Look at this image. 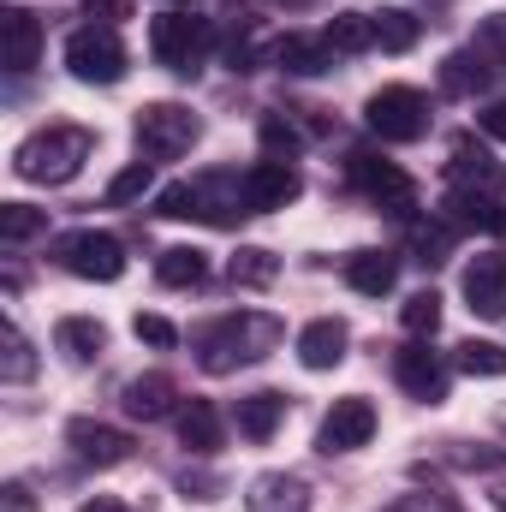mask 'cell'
Masks as SVG:
<instances>
[{
  "label": "cell",
  "mask_w": 506,
  "mask_h": 512,
  "mask_svg": "<svg viewBox=\"0 0 506 512\" xmlns=\"http://www.w3.org/2000/svg\"><path fill=\"white\" fill-rule=\"evenodd\" d=\"M280 6H298V12H304V6H316V0H280Z\"/></svg>",
  "instance_id": "cell-47"
},
{
  "label": "cell",
  "mask_w": 506,
  "mask_h": 512,
  "mask_svg": "<svg viewBox=\"0 0 506 512\" xmlns=\"http://www.w3.org/2000/svg\"><path fill=\"white\" fill-rule=\"evenodd\" d=\"M346 340H352V334H346L340 316H316V322L298 334V364H304V370H334V364L346 358Z\"/></svg>",
  "instance_id": "cell-16"
},
{
  "label": "cell",
  "mask_w": 506,
  "mask_h": 512,
  "mask_svg": "<svg viewBox=\"0 0 506 512\" xmlns=\"http://www.w3.org/2000/svg\"><path fill=\"white\" fill-rule=\"evenodd\" d=\"M197 137H203V120H197L191 108H179V102H149V108H137V143H143L149 161H179Z\"/></svg>",
  "instance_id": "cell-4"
},
{
  "label": "cell",
  "mask_w": 506,
  "mask_h": 512,
  "mask_svg": "<svg viewBox=\"0 0 506 512\" xmlns=\"http://www.w3.org/2000/svg\"><path fill=\"white\" fill-rule=\"evenodd\" d=\"M441 90H447V96H459V102L483 96V90H489V60H483L477 48L447 54V60H441Z\"/></svg>",
  "instance_id": "cell-21"
},
{
  "label": "cell",
  "mask_w": 506,
  "mask_h": 512,
  "mask_svg": "<svg viewBox=\"0 0 506 512\" xmlns=\"http://www.w3.org/2000/svg\"><path fill=\"white\" fill-rule=\"evenodd\" d=\"M322 42L334 54H370L376 48V18L370 12H334V24L322 30Z\"/></svg>",
  "instance_id": "cell-26"
},
{
  "label": "cell",
  "mask_w": 506,
  "mask_h": 512,
  "mask_svg": "<svg viewBox=\"0 0 506 512\" xmlns=\"http://www.w3.org/2000/svg\"><path fill=\"white\" fill-rule=\"evenodd\" d=\"M179 441H185V453H215L221 447V411L209 399H185L179 405Z\"/></svg>",
  "instance_id": "cell-24"
},
{
  "label": "cell",
  "mask_w": 506,
  "mask_h": 512,
  "mask_svg": "<svg viewBox=\"0 0 506 512\" xmlns=\"http://www.w3.org/2000/svg\"><path fill=\"white\" fill-rule=\"evenodd\" d=\"M280 417H286V393H274V387L245 393V399L233 405V423H239V435H245V441H268V435L280 429Z\"/></svg>",
  "instance_id": "cell-18"
},
{
  "label": "cell",
  "mask_w": 506,
  "mask_h": 512,
  "mask_svg": "<svg viewBox=\"0 0 506 512\" xmlns=\"http://www.w3.org/2000/svg\"><path fill=\"white\" fill-rule=\"evenodd\" d=\"M66 441L84 465H126L131 459V435L114 423H96V417H72L66 423Z\"/></svg>",
  "instance_id": "cell-13"
},
{
  "label": "cell",
  "mask_w": 506,
  "mask_h": 512,
  "mask_svg": "<svg viewBox=\"0 0 506 512\" xmlns=\"http://www.w3.org/2000/svg\"><path fill=\"white\" fill-rule=\"evenodd\" d=\"M90 149H96V131H84V126H42V131H30V137L18 143L12 173H18V179H30V185H66V179H78V167L90 161Z\"/></svg>",
  "instance_id": "cell-2"
},
{
  "label": "cell",
  "mask_w": 506,
  "mask_h": 512,
  "mask_svg": "<svg viewBox=\"0 0 506 512\" xmlns=\"http://www.w3.org/2000/svg\"><path fill=\"white\" fill-rule=\"evenodd\" d=\"M239 191H245V209H251V215H268V209L298 203V191H304V185H298V173H292L286 161H274V155H268V161H256L251 173L239 179Z\"/></svg>",
  "instance_id": "cell-11"
},
{
  "label": "cell",
  "mask_w": 506,
  "mask_h": 512,
  "mask_svg": "<svg viewBox=\"0 0 506 512\" xmlns=\"http://www.w3.org/2000/svg\"><path fill=\"white\" fill-rule=\"evenodd\" d=\"M393 382L405 387L411 399H423V405H441V399H447V364H441L423 340H411V346L393 352Z\"/></svg>",
  "instance_id": "cell-10"
},
{
  "label": "cell",
  "mask_w": 506,
  "mask_h": 512,
  "mask_svg": "<svg viewBox=\"0 0 506 512\" xmlns=\"http://www.w3.org/2000/svg\"><path fill=\"white\" fill-rule=\"evenodd\" d=\"M209 42H215V30L197 12H161L149 24V54L161 66H173V72H197V60L209 54Z\"/></svg>",
  "instance_id": "cell-5"
},
{
  "label": "cell",
  "mask_w": 506,
  "mask_h": 512,
  "mask_svg": "<svg viewBox=\"0 0 506 512\" xmlns=\"http://www.w3.org/2000/svg\"><path fill=\"white\" fill-rule=\"evenodd\" d=\"M399 322H405V334H417V340L435 334V328H441V298H435V292H411L405 310H399Z\"/></svg>",
  "instance_id": "cell-32"
},
{
  "label": "cell",
  "mask_w": 506,
  "mask_h": 512,
  "mask_svg": "<svg viewBox=\"0 0 506 512\" xmlns=\"http://www.w3.org/2000/svg\"><path fill=\"white\" fill-rule=\"evenodd\" d=\"M155 280L161 286H203L209 280V256L197 251V245H173V251H161V262H155Z\"/></svg>",
  "instance_id": "cell-28"
},
{
  "label": "cell",
  "mask_w": 506,
  "mask_h": 512,
  "mask_svg": "<svg viewBox=\"0 0 506 512\" xmlns=\"http://www.w3.org/2000/svg\"><path fill=\"white\" fill-rule=\"evenodd\" d=\"M227 274H233V286H274V280H280V256L274 251H262V245H245V251L233 256V262H227Z\"/></svg>",
  "instance_id": "cell-30"
},
{
  "label": "cell",
  "mask_w": 506,
  "mask_h": 512,
  "mask_svg": "<svg viewBox=\"0 0 506 512\" xmlns=\"http://www.w3.org/2000/svg\"><path fill=\"white\" fill-rule=\"evenodd\" d=\"M447 251H453V227H447V221H435V227H417V233H411V256H417L423 268L447 262Z\"/></svg>",
  "instance_id": "cell-33"
},
{
  "label": "cell",
  "mask_w": 506,
  "mask_h": 512,
  "mask_svg": "<svg viewBox=\"0 0 506 512\" xmlns=\"http://www.w3.org/2000/svg\"><path fill=\"white\" fill-rule=\"evenodd\" d=\"M489 501H495V512H506V483L495 489V495H489Z\"/></svg>",
  "instance_id": "cell-46"
},
{
  "label": "cell",
  "mask_w": 506,
  "mask_h": 512,
  "mask_svg": "<svg viewBox=\"0 0 506 512\" xmlns=\"http://www.w3.org/2000/svg\"><path fill=\"white\" fill-rule=\"evenodd\" d=\"M262 149H268L274 161H286V155L298 149V131H292V120H280V114H268V120H262Z\"/></svg>",
  "instance_id": "cell-38"
},
{
  "label": "cell",
  "mask_w": 506,
  "mask_h": 512,
  "mask_svg": "<svg viewBox=\"0 0 506 512\" xmlns=\"http://www.w3.org/2000/svg\"><path fill=\"white\" fill-rule=\"evenodd\" d=\"M465 298H471V310H477V316L501 322V316H506V251L471 256V268H465Z\"/></svg>",
  "instance_id": "cell-15"
},
{
  "label": "cell",
  "mask_w": 506,
  "mask_h": 512,
  "mask_svg": "<svg viewBox=\"0 0 506 512\" xmlns=\"http://www.w3.org/2000/svg\"><path fill=\"white\" fill-rule=\"evenodd\" d=\"M173 399H179V387H173V376H137V382H126V411L131 417H143V423H161L167 411H173Z\"/></svg>",
  "instance_id": "cell-25"
},
{
  "label": "cell",
  "mask_w": 506,
  "mask_h": 512,
  "mask_svg": "<svg viewBox=\"0 0 506 512\" xmlns=\"http://www.w3.org/2000/svg\"><path fill=\"white\" fill-rule=\"evenodd\" d=\"M447 179L459 185V191H477V197H495L506 185V167L477 143V137H459L453 143V161H447Z\"/></svg>",
  "instance_id": "cell-12"
},
{
  "label": "cell",
  "mask_w": 506,
  "mask_h": 512,
  "mask_svg": "<svg viewBox=\"0 0 506 512\" xmlns=\"http://www.w3.org/2000/svg\"><path fill=\"white\" fill-rule=\"evenodd\" d=\"M477 54H483L489 66H506V12H489V18L477 24Z\"/></svg>",
  "instance_id": "cell-36"
},
{
  "label": "cell",
  "mask_w": 506,
  "mask_h": 512,
  "mask_svg": "<svg viewBox=\"0 0 506 512\" xmlns=\"http://www.w3.org/2000/svg\"><path fill=\"white\" fill-rule=\"evenodd\" d=\"M393 280H399V262L387 251H352L346 256V286H352V292L381 298V292H393Z\"/></svg>",
  "instance_id": "cell-23"
},
{
  "label": "cell",
  "mask_w": 506,
  "mask_h": 512,
  "mask_svg": "<svg viewBox=\"0 0 506 512\" xmlns=\"http://www.w3.org/2000/svg\"><path fill=\"white\" fill-rule=\"evenodd\" d=\"M179 489H185L191 501H215V495H221V477H209V471H185Z\"/></svg>",
  "instance_id": "cell-41"
},
{
  "label": "cell",
  "mask_w": 506,
  "mask_h": 512,
  "mask_svg": "<svg viewBox=\"0 0 506 512\" xmlns=\"http://www.w3.org/2000/svg\"><path fill=\"white\" fill-rule=\"evenodd\" d=\"M36 376V358H30V340L18 334V328H6V382H30Z\"/></svg>",
  "instance_id": "cell-37"
},
{
  "label": "cell",
  "mask_w": 506,
  "mask_h": 512,
  "mask_svg": "<svg viewBox=\"0 0 506 512\" xmlns=\"http://www.w3.org/2000/svg\"><path fill=\"white\" fill-rule=\"evenodd\" d=\"M364 120L381 143H417V137H429V96L411 84H381L364 108Z\"/></svg>",
  "instance_id": "cell-3"
},
{
  "label": "cell",
  "mask_w": 506,
  "mask_h": 512,
  "mask_svg": "<svg viewBox=\"0 0 506 512\" xmlns=\"http://www.w3.org/2000/svg\"><path fill=\"white\" fill-rule=\"evenodd\" d=\"M131 334H137V340H149V346H161V352H167V346H179V328H173L167 316H137V322H131Z\"/></svg>",
  "instance_id": "cell-39"
},
{
  "label": "cell",
  "mask_w": 506,
  "mask_h": 512,
  "mask_svg": "<svg viewBox=\"0 0 506 512\" xmlns=\"http://www.w3.org/2000/svg\"><path fill=\"white\" fill-rule=\"evenodd\" d=\"M0 60H6V72H18V78L42 60V18H36V12H24V6H6V12H0Z\"/></svg>",
  "instance_id": "cell-14"
},
{
  "label": "cell",
  "mask_w": 506,
  "mask_h": 512,
  "mask_svg": "<svg viewBox=\"0 0 506 512\" xmlns=\"http://www.w3.org/2000/svg\"><path fill=\"white\" fill-rule=\"evenodd\" d=\"M149 185H155L149 161H131L126 173H114V179H108V203H114V209H120V203H137V197H143Z\"/></svg>",
  "instance_id": "cell-34"
},
{
  "label": "cell",
  "mask_w": 506,
  "mask_h": 512,
  "mask_svg": "<svg viewBox=\"0 0 506 512\" xmlns=\"http://www.w3.org/2000/svg\"><path fill=\"white\" fill-rule=\"evenodd\" d=\"M161 215H167V221H203V197H197V185H185V179L167 185V191H161Z\"/></svg>",
  "instance_id": "cell-35"
},
{
  "label": "cell",
  "mask_w": 506,
  "mask_h": 512,
  "mask_svg": "<svg viewBox=\"0 0 506 512\" xmlns=\"http://www.w3.org/2000/svg\"><path fill=\"white\" fill-rule=\"evenodd\" d=\"M370 18H376V42L387 48V54H411L417 36H423V18L405 12V6H381V12H370Z\"/></svg>",
  "instance_id": "cell-27"
},
{
  "label": "cell",
  "mask_w": 506,
  "mask_h": 512,
  "mask_svg": "<svg viewBox=\"0 0 506 512\" xmlns=\"http://www.w3.org/2000/svg\"><path fill=\"white\" fill-rule=\"evenodd\" d=\"M274 346H280V322H274V316H262V310H233V316H221V322H209V328L197 334V364H203L209 376H227V370H239V364L268 358Z\"/></svg>",
  "instance_id": "cell-1"
},
{
  "label": "cell",
  "mask_w": 506,
  "mask_h": 512,
  "mask_svg": "<svg viewBox=\"0 0 506 512\" xmlns=\"http://www.w3.org/2000/svg\"><path fill=\"white\" fill-rule=\"evenodd\" d=\"M66 66H72L78 84H120L126 78V42L102 24H84L66 42Z\"/></svg>",
  "instance_id": "cell-7"
},
{
  "label": "cell",
  "mask_w": 506,
  "mask_h": 512,
  "mask_svg": "<svg viewBox=\"0 0 506 512\" xmlns=\"http://www.w3.org/2000/svg\"><path fill=\"white\" fill-rule=\"evenodd\" d=\"M477 126L489 131V137H501V143H506V102H489V108L477 114Z\"/></svg>",
  "instance_id": "cell-42"
},
{
  "label": "cell",
  "mask_w": 506,
  "mask_h": 512,
  "mask_svg": "<svg viewBox=\"0 0 506 512\" xmlns=\"http://www.w3.org/2000/svg\"><path fill=\"white\" fill-rule=\"evenodd\" d=\"M274 60H280V72H292V78H316V72L334 66V48H328L322 36H280V42H274Z\"/></svg>",
  "instance_id": "cell-20"
},
{
  "label": "cell",
  "mask_w": 506,
  "mask_h": 512,
  "mask_svg": "<svg viewBox=\"0 0 506 512\" xmlns=\"http://www.w3.org/2000/svg\"><path fill=\"white\" fill-rule=\"evenodd\" d=\"M459 370L465 376H506V346H495V340H465L459 346Z\"/></svg>",
  "instance_id": "cell-31"
},
{
  "label": "cell",
  "mask_w": 506,
  "mask_h": 512,
  "mask_svg": "<svg viewBox=\"0 0 506 512\" xmlns=\"http://www.w3.org/2000/svg\"><path fill=\"white\" fill-rule=\"evenodd\" d=\"M393 512H447V507H429V501H405V507H393Z\"/></svg>",
  "instance_id": "cell-45"
},
{
  "label": "cell",
  "mask_w": 506,
  "mask_h": 512,
  "mask_svg": "<svg viewBox=\"0 0 506 512\" xmlns=\"http://www.w3.org/2000/svg\"><path fill=\"white\" fill-rule=\"evenodd\" d=\"M78 512H126V507H120L114 495H96V501H84V507H78Z\"/></svg>",
  "instance_id": "cell-44"
},
{
  "label": "cell",
  "mask_w": 506,
  "mask_h": 512,
  "mask_svg": "<svg viewBox=\"0 0 506 512\" xmlns=\"http://www.w3.org/2000/svg\"><path fill=\"white\" fill-rule=\"evenodd\" d=\"M179 6H197V0H179Z\"/></svg>",
  "instance_id": "cell-48"
},
{
  "label": "cell",
  "mask_w": 506,
  "mask_h": 512,
  "mask_svg": "<svg viewBox=\"0 0 506 512\" xmlns=\"http://www.w3.org/2000/svg\"><path fill=\"white\" fill-rule=\"evenodd\" d=\"M441 221H447L453 233H459V227H477V233H506V209L495 203V197H477V191H453Z\"/></svg>",
  "instance_id": "cell-19"
},
{
  "label": "cell",
  "mask_w": 506,
  "mask_h": 512,
  "mask_svg": "<svg viewBox=\"0 0 506 512\" xmlns=\"http://www.w3.org/2000/svg\"><path fill=\"white\" fill-rule=\"evenodd\" d=\"M54 262L78 280H120L126 274V245L114 233H96V227H78L66 239H54Z\"/></svg>",
  "instance_id": "cell-6"
},
{
  "label": "cell",
  "mask_w": 506,
  "mask_h": 512,
  "mask_svg": "<svg viewBox=\"0 0 506 512\" xmlns=\"http://www.w3.org/2000/svg\"><path fill=\"white\" fill-rule=\"evenodd\" d=\"M346 179H352L370 203H381L387 215H411V209H417V185H411L393 161L370 155V149H352V155H346Z\"/></svg>",
  "instance_id": "cell-8"
},
{
  "label": "cell",
  "mask_w": 506,
  "mask_h": 512,
  "mask_svg": "<svg viewBox=\"0 0 506 512\" xmlns=\"http://www.w3.org/2000/svg\"><path fill=\"white\" fill-rule=\"evenodd\" d=\"M6 512H30V495H24V483H6Z\"/></svg>",
  "instance_id": "cell-43"
},
{
  "label": "cell",
  "mask_w": 506,
  "mask_h": 512,
  "mask_svg": "<svg viewBox=\"0 0 506 512\" xmlns=\"http://www.w3.org/2000/svg\"><path fill=\"white\" fill-rule=\"evenodd\" d=\"M54 346H60L72 364H90V358H102V352H108V328H102L96 316H60Z\"/></svg>",
  "instance_id": "cell-22"
},
{
  "label": "cell",
  "mask_w": 506,
  "mask_h": 512,
  "mask_svg": "<svg viewBox=\"0 0 506 512\" xmlns=\"http://www.w3.org/2000/svg\"><path fill=\"white\" fill-rule=\"evenodd\" d=\"M48 233V215L42 209H30V203H0V245L6 251H18V245H30V239H42Z\"/></svg>",
  "instance_id": "cell-29"
},
{
  "label": "cell",
  "mask_w": 506,
  "mask_h": 512,
  "mask_svg": "<svg viewBox=\"0 0 506 512\" xmlns=\"http://www.w3.org/2000/svg\"><path fill=\"white\" fill-rule=\"evenodd\" d=\"M370 435H376V405L364 393H346L322 417V435L316 441H322V453H358V447H370Z\"/></svg>",
  "instance_id": "cell-9"
},
{
  "label": "cell",
  "mask_w": 506,
  "mask_h": 512,
  "mask_svg": "<svg viewBox=\"0 0 506 512\" xmlns=\"http://www.w3.org/2000/svg\"><path fill=\"white\" fill-rule=\"evenodd\" d=\"M84 18L102 24V30H114V24L126 18V0H84Z\"/></svg>",
  "instance_id": "cell-40"
},
{
  "label": "cell",
  "mask_w": 506,
  "mask_h": 512,
  "mask_svg": "<svg viewBox=\"0 0 506 512\" xmlns=\"http://www.w3.org/2000/svg\"><path fill=\"white\" fill-rule=\"evenodd\" d=\"M245 512H310V489H304V477L268 471V477H256V483H251Z\"/></svg>",
  "instance_id": "cell-17"
}]
</instances>
